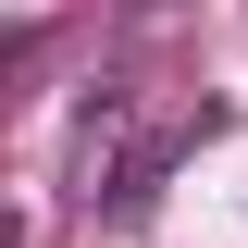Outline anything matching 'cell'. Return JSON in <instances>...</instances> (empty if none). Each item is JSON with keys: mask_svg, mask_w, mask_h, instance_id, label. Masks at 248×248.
<instances>
[]
</instances>
